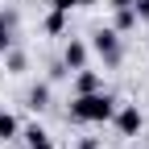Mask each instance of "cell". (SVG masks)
<instances>
[{
  "mask_svg": "<svg viewBox=\"0 0 149 149\" xmlns=\"http://www.w3.org/2000/svg\"><path fill=\"white\" fill-rule=\"evenodd\" d=\"M112 112H116V95H108V91H87V95L70 100V120L79 124H108Z\"/></svg>",
  "mask_w": 149,
  "mask_h": 149,
  "instance_id": "6da1fadb",
  "label": "cell"
},
{
  "mask_svg": "<svg viewBox=\"0 0 149 149\" xmlns=\"http://www.w3.org/2000/svg\"><path fill=\"white\" fill-rule=\"evenodd\" d=\"M91 50L104 58V66H120V58H124L120 33H116V29H95V33H91Z\"/></svg>",
  "mask_w": 149,
  "mask_h": 149,
  "instance_id": "7a4b0ae2",
  "label": "cell"
},
{
  "mask_svg": "<svg viewBox=\"0 0 149 149\" xmlns=\"http://www.w3.org/2000/svg\"><path fill=\"white\" fill-rule=\"evenodd\" d=\"M112 120H116V133H120V137H137V133H141V124H145V116H141V108H137V104L116 108V112H112Z\"/></svg>",
  "mask_w": 149,
  "mask_h": 149,
  "instance_id": "3957f363",
  "label": "cell"
},
{
  "mask_svg": "<svg viewBox=\"0 0 149 149\" xmlns=\"http://www.w3.org/2000/svg\"><path fill=\"white\" fill-rule=\"evenodd\" d=\"M62 66H66V70H83V66H87V42L70 37L66 50H62Z\"/></svg>",
  "mask_w": 149,
  "mask_h": 149,
  "instance_id": "277c9868",
  "label": "cell"
},
{
  "mask_svg": "<svg viewBox=\"0 0 149 149\" xmlns=\"http://www.w3.org/2000/svg\"><path fill=\"white\" fill-rule=\"evenodd\" d=\"M87 91H104V79H100V70H74V95H87Z\"/></svg>",
  "mask_w": 149,
  "mask_h": 149,
  "instance_id": "5b68a950",
  "label": "cell"
},
{
  "mask_svg": "<svg viewBox=\"0 0 149 149\" xmlns=\"http://www.w3.org/2000/svg\"><path fill=\"white\" fill-rule=\"evenodd\" d=\"M13 29H17V13L4 8V13H0V58L13 50Z\"/></svg>",
  "mask_w": 149,
  "mask_h": 149,
  "instance_id": "8992f818",
  "label": "cell"
},
{
  "mask_svg": "<svg viewBox=\"0 0 149 149\" xmlns=\"http://www.w3.org/2000/svg\"><path fill=\"white\" fill-rule=\"evenodd\" d=\"M25 104H29L33 112H46V108H50V83H33L29 95H25Z\"/></svg>",
  "mask_w": 149,
  "mask_h": 149,
  "instance_id": "52a82bcc",
  "label": "cell"
},
{
  "mask_svg": "<svg viewBox=\"0 0 149 149\" xmlns=\"http://www.w3.org/2000/svg\"><path fill=\"white\" fill-rule=\"evenodd\" d=\"M25 145L29 149H54V141H50V133H46V128H25Z\"/></svg>",
  "mask_w": 149,
  "mask_h": 149,
  "instance_id": "ba28073f",
  "label": "cell"
},
{
  "mask_svg": "<svg viewBox=\"0 0 149 149\" xmlns=\"http://www.w3.org/2000/svg\"><path fill=\"white\" fill-rule=\"evenodd\" d=\"M116 33H128V29H137V13H133V4L128 8H116V25H112Z\"/></svg>",
  "mask_w": 149,
  "mask_h": 149,
  "instance_id": "9c48e42d",
  "label": "cell"
},
{
  "mask_svg": "<svg viewBox=\"0 0 149 149\" xmlns=\"http://www.w3.org/2000/svg\"><path fill=\"white\" fill-rule=\"evenodd\" d=\"M17 133H21V124H17L13 112H0V141H13Z\"/></svg>",
  "mask_w": 149,
  "mask_h": 149,
  "instance_id": "30bf717a",
  "label": "cell"
},
{
  "mask_svg": "<svg viewBox=\"0 0 149 149\" xmlns=\"http://www.w3.org/2000/svg\"><path fill=\"white\" fill-rule=\"evenodd\" d=\"M66 29V13H58V8H50L46 13V33H54V37H58Z\"/></svg>",
  "mask_w": 149,
  "mask_h": 149,
  "instance_id": "8fae6325",
  "label": "cell"
},
{
  "mask_svg": "<svg viewBox=\"0 0 149 149\" xmlns=\"http://www.w3.org/2000/svg\"><path fill=\"white\" fill-rule=\"evenodd\" d=\"M4 66H8V74H21V70H25V54H21V50H8V54H4Z\"/></svg>",
  "mask_w": 149,
  "mask_h": 149,
  "instance_id": "7c38bea8",
  "label": "cell"
},
{
  "mask_svg": "<svg viewBox=\"0 0 149 149\" xmlns=\"http://www.w3.org/2000/svg\"><path fill=\"white\" fill-rule=\"evenodd\" d=\"M133 13H137V21H149V0H133Z\"/></svg>",
  "mask_w": 149,
  "mask_h": 149,
  "instance_id": "4fadbf2b",
  "label": "cell"
},
{
  "mask_svg": "<svg viewBox=\"0 0 149 149\" xmlns=\"http://www.w3.org/2000/svg\"><path fill=\"white\" fill-rule=\"evenodd\" d=\"M50 8H58V13H70V8H79V0H50Z\"/></svg>",
  "mask_w": 149,
  "mask_h": 149,
  "instance_id": "5bb4252c",
  "label": "cell"
},
{
  "mask_svg": "<svg viewBox=\"0 0 149 149\" xmlns=\"http://www.w3.org/2000/svg\"><path fill=\"white\" fill-rule=\"evenodd\" d=\"M128 4H133V0H108V8H112V13H116V8H128Z\"/></svg>",
  "mask_w": 149,
  "mask_h": 149,
  "instance_id": "9a60e30c",
  "label": "cell"
},
{
  "mask_svg": "<svg viewBox=\"0 0 149 149\" xmlns=\"http://www.w3.org/2000/svg\"><path fill=\"white\" fill-rule=\"evenodd\" d=\"M79 149H100V145H95V137H83V141H79Z\"/></svg>",
  "mask_w": 149,
  "mask_h": 149,
  "instance_id": "2e32d148",
  "label": "cell"
},
{
  "mask_svg": "<svg viewBox=\"0 0 149 149\" xmlns=\"http://www.w3.org/2000/svg\"><path fill=\"white\" fill-rule=\"evenodd\" d=\"M91 4H95V0H79V8H91Z\"/></svg>",
  "mask_w": 149,
  "mask_h": 149,
  "instance_id": "e0dca14e",
  "label": "cell"
}]
</instances>
